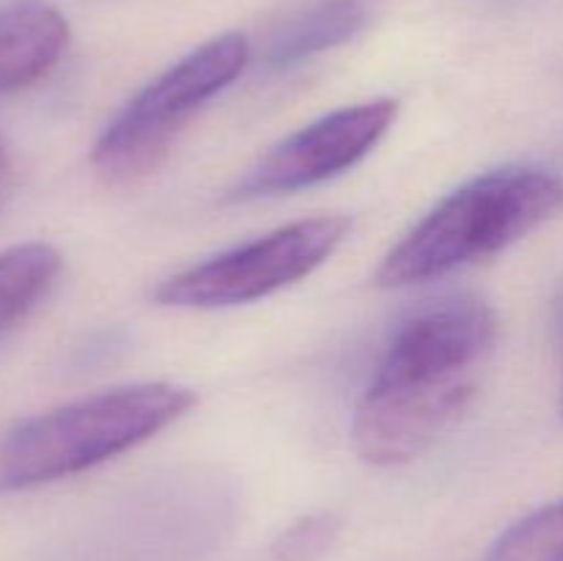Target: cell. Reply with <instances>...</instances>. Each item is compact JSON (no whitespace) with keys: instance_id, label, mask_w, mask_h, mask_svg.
Segmentation results:
<instances>
[{"instance_id":"6da1fadb","label":"cell","mask_w":563,"mask_h":561,"mask_svg":"<svg viewBox=\"0 0 563 561\" xmlns=\"http://www.w3.org/2000/svg\"><path fill=\"white\" fill-rule=\"evenodd\" d=\"M495 341V311L471 297L407 317L355 410L357 454L377 468H399L427 454L471 405Z\"/></svg>"},{"instance_id":"7a4b0ae2","label":"cell","mask_w":563,"mask_h":561,"mask_svg":"<svg viewBox=\"0 0 563 561\" xmlns=\"http://www.w3.org/2000/svg\"><path fill=\"white\" fill-rule=\"evenodd\" d=\"M563 212V179L544 168H498L438 204L377 270L385 289L427 284L495 256Z\"/></svg>"},{"instance_id":"3957f363","label":"cell","mask_w":563,"mask_h":561,"mask_svg":"<svg viewBox=\"0 0 563 561\" xmlns=\"http://www.w3.org/2000/svg\"><path fill=\"white\" fill-rule=\"evenodd\" d=\"M196 405L190 388L141 383L104 391L0 432V493L75 476L146 443Z\"/></svg>"},{"instance_id":"277c9868","label":"cell","mask_w":563,"mask_h":561,"mask_svg":"<svg viewBox=\"0 0 563 561\" xmlns=\"http://www.w3.org/2000/svg\"><path fill=\"white\" fill-rule=\"evenodd\" d=\"M251 44L242 33H223L187 53L137 91L91 148L99 179L135 185L165 163L187 121L245 72Z\"/></svg>"},{"instance_id":"5b68a950","label":"cell","mask_w":563,"mask_h":561,"mask_svg":"<svg viewBox=\"0 0 563 561\" xmlns=\"http://www.w3.org/2000/svg\"><path fill=\"white\" fill-rule=\"evenodd\" d=\"M350 229L344 215L297 220L170 275L154 289V300L170 308H229L262 300L322 267Z\"/></svg>"},{"instance_id":"8992f818","label":"cell","mask_w":563,"mask_h":561,"mask_svg":"<svg viewBox=\"0 0 563 561\" xmlns=\"http://www.w3.org/2000/svg\"><path fill=\"white\" fill-rule=\"evenodd\" d=\"M396 113L399 102L379 97L322 116L313 124L275 143L231 187V198L247 201V198L286 196L344 174L388 135Z\"/></svg>"},{"instance_id":"52a82bcc","label":"cell","mask_w":563,"mask_h":561,"mask_svg":"<svg viewBox=\"0 0 563 561\" xmlns=\"http://www.w3.org/2000/svg\"><path fill=\"white\" fill-rule=\"evenodd\" d=\"M69 22L47 0L0 3V97L42 82L69 47Z\"/></svg>"},{"instance_id":"ba28073f","label":"cell","mask_w":563,"mask_h":561,"mask_svg":"<svg viewBox=\"0 0 563 561\" xmlns=\"http://www.w3.org/2000/svg\"><path fill=\"white\" fill-rule=\"evenodd\" d=\"M366 11L352 0H330L300 11L269 33L264 44V64L269 69H286L324 50L341 47L366 28Z\"/></svg>"},{"instance_id":"9c48e42d","label":"cell","mask_w":563,"mask_h":561,"mask_svg":"<svg viewBox=\"0 0 563 561\" xmlns=\"http://www.w3.org/2000/svg\"><path fill=\"white\" fill-rule=\"evenodd\" d=\"M60 267L64 258L47 242H22L0 251V341L49 295Z\"/></svg>"},{"instance_id":"30bf717a","label":"cell","mask_w":563,"mask_h":561,"mask_svg":"<svg viewBox=\"0 0 563 561\" xmlns=\"http://www.w3.org/2000/svg\"><path fill=\"white\" fill-rule=\"evenodd\" d=\"M484 561H563V504L544 506L515 522Z\"/></svg>"},{"instance_id":"8fae6325","label":"cell","mask_w":563,"mask_h":561,"mask_svg":"<svg viewBox=\"0 0 563 561\" xmlns=\"http://www.w3.org/2000/svg\"><path fill=\"white\" fill-rule=\"evenodd\" d=\"M341 520L333 512H313L291 522L273 544L275 561H319L335 544Z\"/></svg>"},{"instance_id":"7c38bea8","label":"cell","mask_w":563,"mask_h":561,"mask_svg":"<svg viewBox=\"0 0 563 561\" xmlns=\"http://www.w3.org/2000/svg\"><path fill=\"white\" fill-rule=\"evenodd\" d=\"M11 190H14V163H11V152L3 135H0V209L9 204Z\"/></svg>"},{"instance_id":"4fadbf2b","label":"cell","mask_w":563,"mask_h":561,"mask_svg":"<svg viewBox=\"0 0 563 561\" xmlns=\"http://www.w3.org/2000/svg\"><path fill=\"white\" fill-rule=\"evenodd\" d=\"M555 328H559V336L563 341V300L559 302V311H555Z\"/></svg>"},{"instance_id":"5bb4252c","label":"cell","mask_w":563,"mask_h":561,"mask_svg":"<svg viewBox=\"0 0 563 561\" xmlns=\"http://www.w3.org/2000/svg\"><path fill=\"white\" fill-rule=\"evenodd\" d=\"M561 410H563V405H561Z\"/></svg>"}]
</instances>
